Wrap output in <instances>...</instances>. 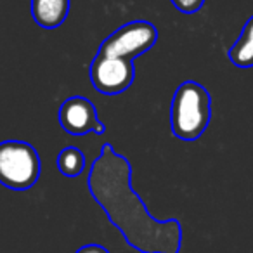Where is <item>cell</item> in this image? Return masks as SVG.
Segmentation results:
<instances>
[{
    "label": "cell",
    "instance_id": "6da1fadb",
    "mask_svg": "<svg viewBox=\"0 0 253 253\" xmlns=\"http://www.w3.org/2000/svg\"><path fill=\"white\" fill-rule=\"evenodd\" d=\"M87 186L95 203L122 232L126 245L141 253H179L182 225L177 218L158 220L132 189V167L109 142L90 165Z\"/></svg>",
    "mask_w": 253,
    "mask_h": 253
},
{
    "label": "cell",
    "instance_id": "7a4b0ae2",
    "mask_svg": "<svg viewBox=\"0 0 253 253\" xmlns=\"http://www.w3.org/2000/svg\"><path fill=\"white\" fill-rule=\"evenodd\" d=\"M210 120V92L198 82H182L177 87L170 106V125L173 135L180 141H196L208 128Z\"/></svg>",
    "mask_w": 253,
    "mask_h": 253
},
{
    "label": "cell",
    "instance_id": "3957f363",
    "mask_svg": "<svg viewBox=\"0 0 253 253\" xmlns=\"http://www.w3.org/2000/svg\"><path fill=\"white\" fill-rule=\"evenodd\" d=\"M42 162L30 142H0V184L12 191H26L37 184Z\"/></svg>",
    "mask_w": 253,
    "mask_h": 253
},
{
    "label": "cell",
    "instance_id": "277c9868",
    "mask_svg": "<svg viewBox=\"0 0 253 253\" xmlns=\"http://www.w3.org/2000/svg\"><path fill=\"white\" fill-rule=\"evenodd\" d=\"M156 40H158L156 26L149 21L137 19V21H130L120 26L108 39H104L97 54L111 57H125V59L134 61L148 52L151 47H155Z\"/></svg>",
    "mask_w": 253,
    "mask_h": 253
},
{
    "label": "cell",
    "instance_id": "5b68a950",
    "mask_svg": "<svg viewBox=\"0 0 253 253\" xmlns=\"http://www.w3.org/2000/svg\"><path fill=\"white\" fill-rule=\"evenodd\" d=\"M135 80L134 61L125 57H111L95 54L90 63V84L104 95L125 92Z\"/></svg>",
    "mask_w": 253,
    "mask_h": 253
},
{
    "label": "cell",
    "instance_id": "8992f818",
    "mask_svg": "<svg viewBox=\"0 0 253 253\" xmlns=\"http://www.w3.org/2000/svg\"><path fill=\"white\" fill-rule=\"evenodd\" d=\"M59 123L63 130L71 135H85L88 132L102 135L106 132L97 116L95 106L82 95L64 99L59 108Z\"/></svg>",
    "mask_w": 253,
    "mask_h": 253
},
{
    "label": "cell",
    "instance_id": "52a82bcc",
    "mask_svg": "<svg viewBox=\"0 0 253 253\" xmlns=\"http://www.w3.org/2000/svg\"><path fill=\"white\" fill-rule=\"evenodd\" d=\"M70 12V0H32V16L40 28L56 30Z\"/></svg>",
    "mask_w": 253,
    "mask_h": 253
},
{
    "label": "cell",
    "instance_id": "ba28073f",
    "mask_svg": "<svg viewBox=\"0 0 253 253\" xmlns=\"http://www.w3.org/2000/svg\"><path fill=\"white\" fill-rule=\"evenodd\" d=\"M229 61L241 70L253 68V16L245 23L243 32L227 52Z\"/></svg>",
    "mask_w": 253,
    "mask_h": 253
},
{
    "label": "cell",
    "instance_id": "9c48e42d",
    "mask_svg": "<svg viewBox=\"0 0 253 253\" xmlns=\"http://www.w3.org/2000/svg\"><path fill=\"white\" fill-rule=\"evenodd\" d=\"M85 155L75 146H66L57 156V169L64 177H78L85 170Z\"/></svg>",
    "mask_w": 253,
    "mask_h": 253
},
{
    "label": "cell",
    "instance_id": "30bf717a",
    "mask_svg": "<svg viewBox=\"0 0 253 253\" xmlns=\"http://www.w3.org/2000/svg\"><path fill=\"white\" fill-rule=\"evenodd\" d=\"M173 7L182 14H194L203 7L205 0H170Z\"/></svg>",
    "mask_w": 253,
    "mask_h": 253
},
{
    "label": "cell",
    "instance_id": "8fae6325",
    "mask_svg": "<svg viewBox=\"0 0 253 253\" xmlns=\"http://www.w3.org/2000/svg\"><path fill=\"white\" fill-rule=\"evenodd\" d=\"M75 253H109V250H106L101 245H85L82 248H78Z\"/></svg>",
    "mask_w": 253,
    "mask_h": 253
}]
</instances>
